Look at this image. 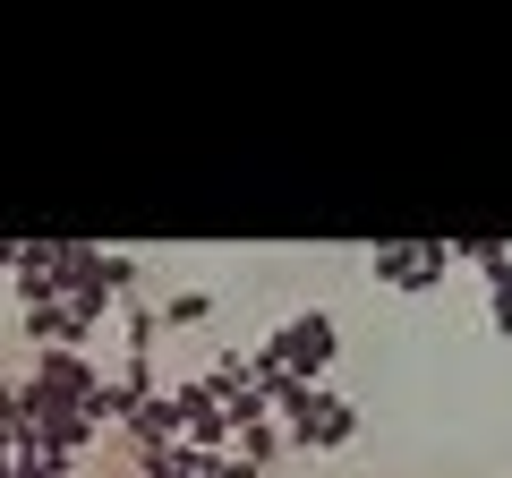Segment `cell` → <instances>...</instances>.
Wrapping results in <instances>:
<instances>
[{
  "label": "cell",
  "instance_id": "obj_1",
  "mask_svg": "<svg viewBox=\"0 0 512 478\" xmlns=\"http://www.w3.org/2000/svg\"><path fill=\"white\" fill-rule=\"evenodd\" d=\"M453 265H461V248H444V239H384V248H367V282L410 291V299H427Z\"/></svg>",
  "mask_w": 512,
  "mask_h": 478
},
{
  "label": "cell",
  "instance_id": "obj_2",
  "mask_svg": "<svg viewBox=\"0 0 512 478\" xmlns=\"http://www.w3.org/2000/svg\"><path fill=\"white\" fill-rule=\"evenodd\" d=\"M342 359V325H333L325 308H299L282 316V368L299 376V385H325V368Z\"/></svg>",
  "mask_w": 512,
  "mask_h": 478
},
{
  "label": "cell",
  "instance_id": "obj_3",
  "mask_svg": "<svg viewBox=\"0 0 512 478\" xmlns=\"http://www.w3.org/2000/svg\"><path fill=\"white\" fill-rule=\"evenodd\" d=\"M26 376H35L43 393H60V402H77V410H86V402H94V385H103L94 350H35V359H26Z\"/></svg>",
  "mask_w": 512,
  "mask_h": 478
},
{
  "label": "cell",
  "instance_id": "obj_4",
  "mask_svg": "<svg viewBox=\"0 0 512 478\" xmlns=\"http://www.w3.org/2000/svg\"><path fill=\"white\" fill-rule=\"evenodd\" d=\"M342 444H359V402H350V393H325L316 419H308V436H299L291 453H342Z\"/></svg>",
  "mask_w": 512,
  "mask_h": 478
},
{
  "label": "cell",
  "instance_id": "obj_5",
  "mask_svg": "<svg viewBox=\"0 0 512 478\" xmlns=\"http://www.w3.org/2000/svg\"><path fill=\"white\" fill-rule=\"evenodd\" d=\"M154 333H163L154 299H146V291H128V299H120V342H128L120 359H154Z\"/></svg>",
  "mask_w": 512,
  "mask_h": 478
},
{
  "label": "cell",
  "instance_id": "obj_6",
  "mask_svg": "<svg viewBox=\"0 0 512 478\" xmlns=\"http://www.w3.org/2000/svg\"><path fill=\"white\" fill-rule=\"evenodd\" d=\"M137 478H188V444H137Z\"/></svg>",
  "mask_w": 512,
  "mask_h": 478
},
{
  "label": "cell",
  "instance_id": "obj_7",
  "mask_svg": "<svg viewBox=\"0 0 512 478\" xmlns=\"http://www.w3.org/2000/svg\"><path fill=\"white\" fill-rule=\"evenodd\" d=\"M154 316H163V325H205V316H214V291H171Z\"/></svg>",
  "mask_w": 512,
  "mask_h": 478
},
{
  "label": "cell",
  "instance_id": "obj_8",
  "mask_svg": "<svg viewBox=\"0 0 512 478\" xmlns=\"http://www.w3.org/2000/svg\"><path fill=\"white\" fill-rule=\"evenodd\" d=\"M487 325H495V333L512 342V299H487Z\"/></svg>",
  "mask_w": 512,
  "mask_h": 478
},
{
  "label": "cell",
  "instance_id": "obj_9",
  "mask_svg": "<svg viewBox=\"0 0 512 478\" xmlns=\"http://www.w3.org/2000/svg\"><path fill=\"white\" fill-rule=\"evenodd\" d=\"M487 299H512V274H504V282H495V291H487Z\"/></svg>",
  "mask_w": 512,
  "mask_h": 478
}]
</instances>
